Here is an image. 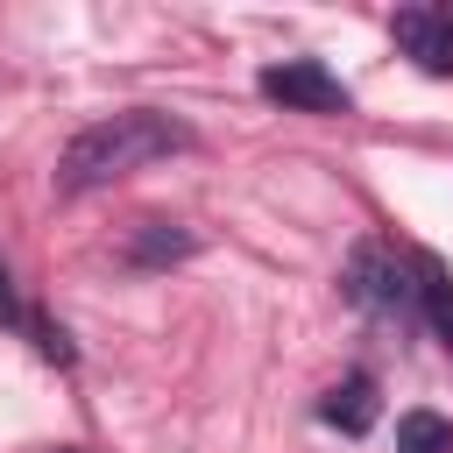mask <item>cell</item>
<instances>
[{"instance_id": "52a82bcc", "label": "cell", "mask_w": 453, "mask_h": 453, "mask_svg": "<svg viewBox=\"0 0 453 453\" xmlns=\"http://www.w3.org/2000/svg\"><path fill=\"white\" fill-rule=\"evenodd\" d=\"M198 241L184 234V226H170V219H142L134 234H127V262L134 269H163V262H184Z\"/></svg>"}, {"instance_id": "30bf717a", "label": "cell", "mask_w": 453, "mask_h": 453, "mask_svg": "<svg viewBox=\"0 0 453 453\" xmlns=\"http://www.w3.org/2000/svg\"><path fill=\"white\" fill-rule=\"evenodd\" d=\"M439 14H446V21H453V7H439Z\"/></svg>"}, {"instance_id": "5b68a950", "label": "cell", "mask_w": 453, "mask_h": 453, "mask_svg": "<svg viewBox=\"0 0 453 453\" xmlns=\"http://www.w3.org/2000/svg\"><path fill=\"white\" fill-rule=\"evenodd\" d=\"M375 411H382V403H375V375H361V368L340 375V382L326 389V403H319V418H326L333 432H347V439H361V432L375 425Z\"/></svg>"}, {"instance_id": "7a4b0ae2", "label": "cell", "mask_w": 453, "mask_h": 453, "mask_svg": "<svg viewBox=\"0 0 453 453\" xmlns=\"http://www.w3.org/2000/svg\"><path fill=\"white\" fill-rule=\"evenodd\" d=\"M347 297H354L361 311H375V319H396V311L418 304V276H411V262H403L396 248L361 241L354 262H347Z\"/></svg>"}, {"instance_id": "ba28073f", "label": "cell", "mask_w": 453, "mask_h": 453, "mask_svg": "<svg viewBox=\"0 0 453 453\" xmlns=\"http://www.w3.org/2000/svg\"><path fill=\"white\" fill-rule=\"evenodd\" d=\"M396 453H453V425L439 411H403L396 418Z\"/></svg>"}, {"instance_id": "277c9868", "label": "cell", "mask_w": 453, "mask_h": 453, "mask_svg": "<svg viewBox=\"0 0 453 453\" xmlns=\"http://www.w3.org/2000/svg\"><path fill=\"white\" fill-rule=\"evenodd\" d=\"M389 35H396V50H403L418 71H432V78H453V21H446L439 7H396Z\"/></svg>"}, {"instance_id": "8992f818", "label": "cell", "mask_w": 453, "mask_h": 453, "mask_svg": "<svg viewBox=\"0 0 453 453\" xmlns=\"http://www.w3.org/2000/svg\"><path fill=\"white\" fill-rule=\"evenodd\" d=\"M411 276H418V311L432 319V333L453 347V276L439 255H411Z\"/></svg>"}, {"instance_id": "6da1fadb", "label": "cell", "mask_w": 453, "mask_h": 453, "mask_svg": "<svg viewBox=\"0 0 453 453\" xmlns=\"http://www.w3.org/2000/svg\"><path fill=\"white\" fill-rule=\"evenodd\" d=\"M177 149H191V127H184V120H170V113H156V106L106 113V120H92V127H78V134L64 142V156H57V191H99V184H113V177H127V170H142V163L177 156Z\"/></svg>"}, {"instance_id": "3957f363", "label": "cell", "mask_w": 453, "mask_h": 453, "mask_svg": "<svg viewBox=\"0 0 453 453\" xmlns=\"http://www.w3.org/2000/svg\"><path fill=\"white\" fill-rule=\"evenodd\" d=\"M262 99H276V106H290V113H347L354 106V92L319 64V57H290V64H269L262 78Z\"/></svg>"}, {"instance_id": "9c48e42d", "label": "cell", "mask_w": 453, "mask_h": 453, "mask_svg": "<svg viewBox=\"0 0 453 453\" xmlns=\"http://www.w3.org/2000/svg\"><path fill=\"white\" fill-rule=\"evenodd\" d=\"M35 311H21V297H14V276L0 269V326H28Z\"/></svg>"}]
</instances>
